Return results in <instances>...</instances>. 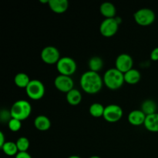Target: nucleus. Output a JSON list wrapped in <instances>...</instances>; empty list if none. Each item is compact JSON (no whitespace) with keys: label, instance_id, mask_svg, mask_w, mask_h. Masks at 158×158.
Segmentation results:
<instances>
[{"label":"nucleus","instance_id":"1","mask_svg":"<svg viewBox=\"0 0 158 158\" xmlns=\"http://www.w3.org/2000/svg\"><path fill=\"white\" fill-rule=\"evenodd\" d=\"M80 86L85 93L88 94H96L103 87V80L98 73L86 71L80 77Z\"/></svg>","mask_w":158,"mask_h":158},{"label":"nucleus","instance_id":"2","mask_svg":"<svg viewBox=\"0 0 158 158\" xmlns=\"http://www.w3.org/2000/svg\"><path fill=\"white\" fill-rule=\"evenodd\" d=\"M103 80L105 86L112 90L120 89L125 83L123 73L116 68H111L106 70L103 76Z\"/></svg>","mask_w":158,"mask_h":158},{"label":"nucleus","instance_id":"3","mask_svg":"<svg viewBox=\"0 0 158 158\" xmlns=\"http://www.w3.org/2000/svg\"><path fill=\"white\" fill-rule=\"evenodd\" d=\"M10 113L12 118L23 121L30 116L32 113V106L27 100H17L12 104L10 109Z\"/></svg>","mask_w":158,"mask_h":158},{"label":"nucleus","instance_id":"4","mask_svg":"<svg viewBox=\"0 0 158 158\" xmlns=\"http://www.w3.org/2000/svg\"><path fill=\"white\" fill-rule=\"evenodd\" d=\"M56 69L60 75L71 77L77 71V63L71 57L63 56L56 63Z\"/></svg>","mask_w":158,"mask_h":158},{"label":"nucleus","instance_id":"5","mask_svg":"<svg viewBox=\"0 0 158 158\" xmlns=\"http://www.w3.org/2000/svg\"><path fill=\"white\" fill-rule=\"evenodd\" d=\"M134 18L139 26H148L155 21L156 15L152 9L143 8L137 10L134 14Z\"/></svg>","mask_w":158,"mask_h":158},{"label":"nucleus","instance_id":"6","mask_svg":"<svg viewBox=\"0 0 158 158\" xmlns=\"http://www.w3.org/2000/svg\"><path fill=\"white\" fill-rule=\"evenodd\" d=\"M26 94L33 100H39L43 97L45 94V86L40 80H32L26 89Z\"/></svg>","mask_w":158,"mask_h":158},{"label":"nucleus","instance_id":"7","mask_svg":"<svg viewBox=\"0 0 158 158\" xmlns=\"http://www.w3.org/2000/svg\"><path fill=\"white\" fill-rule=\"evenodd\" d=\"M119 23L117 19H105L100 26V32L104 37H112L117 32L119 29Z\"/></svg>","mask_w":158,"mask_h":158},{"label":"nucleus","instance_id":"8","mask_svg":"<svg viewBox=\"0 0 158 158\" xmlns=\"http://www.w3.org/2000/svg\"><path fill=\"white\" fill-rule=\"evenodd\" d=\"M123 109L119 105L110 104L105 106L103 118L110 123H116L123 117Z\"/></svg>","mask_w":158,"mask_h":158},{"label":"nucleus","instance_id":"9","mask_svg":"<svg viewBox=\"0 0 158 158\" xmlns=\"http://www.w3.org/2000/svg\"><path fill=\"white\" fill-rule=\"evenodd\" d=\"M40 56L43 63L49 65L56 64L60 60V53L58 49L52 46L43 48L41 51Z\"/></svg>","mask_w":158,"mask_h":158},{"label":"nucleus","instance_id":"10","mask_svg":"<svg viewBox=\"0 0 158 158\" xmlns=\"http://www.w3.org/2000/svg\"><path fill=\"white\" fill-rule=\"evenodd\" d=\"M54 86L59 91L67 94L74 89V82L71 77L64 75H59L54 80Z\"/></svg>","mask_w":158,"mask_h":158},{"label":"nucleus","instance_id":"11","mask_svg":"<svg viewBox=\"0 0 158 158\" xmlns=\"http://www.w3.org/2000/svg\"><path fill=\"white\" fill-rule=\"evenodd\" d=\"M133 65L134 60L129 54L122 53L116 59L115 68L123 74L133 69Z\"/></svg>","mask_w":158,"mask_h":158},{"label":"nucleus","instance_id":"12","mask_svg":"<svg viewBox=\"0 0 158 158\" xmlns=\"http://www.w3.org/2000/svg\"><path fill=\"white\" fill-rule=\"evenodd\" d=\"M146 117L147 116L143 114L141 110H134L130 113L127 120L131 125L138 127L144 124Z\"/></svg>","mask_w":158,"mask_h":158},{"label":"nucleus","instance_id":"13","mask_svg":"<svg viewBox=\"0 0 158 158\" xmlns=\"http://www.w3.org/2000/svg\"><path fill=\"white\" fill-rule=\"evenodd\" d=\"M49 7L56 14L64 13L69 8V2L67 0H49Z\"/></svg>","mask_w":158,"mask_h":158},{"label":"nucleus","instance_id":"14","mask_svg":"<svg viewBox=\"0 0 158 158\" xmlns=\"http://www.w3.org/2000/svg\"><path fill=\"white\" fill-rule=\"evenodd\" d=\"M144 127L148 131L153 133L158 132V113L146 117Z\"/></svg>","mask_w":158,"mask_h":158},{"label":"nucleus","instance_id":"15","mask_svg":"<svg viewBox=\"0 0 158 158\" xmlns=\"http://www.w3.org/2000/svg\"><path fill=\"white\" fill-rule=\"evenodd\" d=\"M34 126L40 131H47L51 127V121L46 116L40 115L34 120Z\"/></svg>","mask_w":158,"mask_h":158},{"label":"nucleus","instance_id":"16","mask_svg":"<svg viewBox=\"0 0 158 158\" xmlns=\"http://www.w3.org/2000/svg\"><path fill=\"white\" fill-rule=\"evenodd\" d=\"M100 13L106 19L115 18L116 12H117V9L114 5L108 2L102 3L100 7Z\"/></svg>","mask_w":158,"mask_h":158},{"label":"nucleus","instance_id":"17","mask_svg":"<svg viewBox=\"0 0 158 158\" xmlns=\"http://www.w3.org/2000/svg\"><path fill=\"white\" fill-rule=\"evenodd\" d=\"M123 75H124L125 83L131 85L137 83L140 80V78H141L140 73L137 69H134V68L128 71V72L125 73Z\"/></svg>","mask_w":158,"mask_h":158},{"label":"nucleus","instance_id":"18","mask_svg":"<svg viewBox=\"0 0 158 158\" xmlns=\"http://www.w3.org/2000/svg\"><path fill=\"white\" fill-rule=\"evenodd\" d=\"M141 110L146 116L151 115L157 113L158 105L152 100H146L142 103Z\"/></svg>","mask_w":158,"mask_h":158},{"label":"nucleus","instance_id":"19","mask_svg":"<svg viewBox=\"0 0 158 158\" xmlns=\"http://www.w3.org/2000/svg\"><path fill=\"white\" fill-rule=\"evenodd\" d=\"M66 100L72 106H77L82 100V94L78 89H73L66 94Z\"/></svg>","mask_w":158,"mask_h":158},{"label":"nucleus","instance_id":"20","mask_svg":"<svg viewBox=\"0 0 158 158\" xmlns=\"http://www.w3.org/2000/svg\"><path fill=\"white\" fill-rule=\"evenodd\" d=\"M31 80H32L29 79V76L25 73H19L15 75V78H14L15 84L19 88H23V89H26Z\"/></svg>","mask_w":158,"mask_h":158},{"label":"nucleus","instance_id":"21","mask_svg":"<svg viewBox=\"0 0 158 158\" xmlns=\"http://www.w3.org/2000/svg\"><path fill=\"white\" fill-rule=\"evenodd\" d=\"M5 154L7 156H16V154L19 153L18 148H17L16 143L12 141H6V143L1 148Z\"/></svg>","mask_w":158,"mask_h":158},{"label":"nucleus","instance_id":"22","mask_svg":"<svg viewBox=\"0 0 158 158\" xmlns=\"http://www.w3.org/2000/svg\"><path fill=\"white\" fill-rule=\"evenodd\" d=\"M105 107L99 103H94L90 105L89 108V112L92 117L98 118V117H103Z\"/></svg>","mask_w":158,"mask_h":158},{"label":"nucleus","instance_id":"23","mask_svg":"<svg viewBox=\"0 0 158 158\" xmlns=\"http://www.w3.org/2000/svg\"><path fill=\"white\" fill-rule=\"evenodd\" d=\"M89 70L93 72L98 73V71L101 70L103 66V61L100 57L94 56L89 60L88 63Z\"/></svg>","mask_w":158,"mask_h":158},{"label":"nucleus","instance_id":"24","mask_svg":"<svg viewBox=\"0 0 158 158\" xmlns=\"http://www.w3.org/2000/svg\"><path fill=\"white\" fill-rule=\"evenodd\" d=\"M17 145V148H18L19 152H27L28 149L29 148V140H28V138L25 137H21L16 140L15 142Z\"/></svg>","mask_w":158,"mask_h":158},{"label":"nucleus","instance_id":"25","mask_svg":"<svg viewBox=\"0 0 158 158\" xmlns=\"http://www.w3.org/2000/svg\"><path fill=\"white\" fill-rule=\"evenodd\" d=\"M22 121L17 120V119L12 118L9 122L8 123V127H9V129L12 132H17V131H19L22 127Z\"/></svg>","mask_w":158,"mask_h":158},{"label":"nucleus","instance_id":"26","mask_svg":"<svg viewBox=\"0 0 158 158\" xmlns=\"http://www.w3.org/2000/svg\"><path fill=\"white\" fill-rule=\"evenodd\" d=\"M12 115H11L10 110H2L1 111V114H0V120L2 122H6L8 121V123L9 122V120L12 119Z\"/></svg>","mask_w":158,"mask_h":158},{"label":"nucleus","instance_id":"27","mask_svg":"<svg viewBox=\"0 0 158 158\" xmlns=\"http://www.w3.org/2000/svg\"><path fill=\"white\" fill-rule=\"evenodd\" d=\"M151 60L153 61H158V47L154 48L151 52Z\"/></svg>","mask_w":158,"mask_h":158},{"label":"nucleus","instance_id":"28","mask_svg":"<svg viewBox=\"0 0 158 158\" xmlns=\"http://www.w3.org/2000/svg\"><path fill=\"white\" fill-rule=\"evenodd\" d=\"M15 158H32L28 152H19Z\"/></svg>","mask_w":158,"mask_h":158},{"label":"nucleus","instance_id":"29","mask_svg":"<svg viewBox=\"0 0 158 158\" xmlns=\"http://www.w3.org/2000/svg\"><path fill=\"white\" fill-rule=\"evenodd\" d=\"M6 140H5L4 134L2 132H0V148L3 146L6 143Z\"/></svg>","mask_w":158,"mask_h":158},{"label":"nucleus","instance_id":"30","mask_svg":"<svg viewBox=\"0 0 158 158\" xmlns=\"http://www.w3.org/2000/svg\"><path fill=\"white\" fill-rule=\"evenodd\" d=\"M68 158H81V157H79V156H77V155H72V156H70V157H69Z\"/></svg>","mask_w":158,"mask_h":158},{"label":"nucleus","instance_id":"31","mask_svg":"<svg viewBox=\"0 0 158 158\" xmlns=\"http://www.w3.org/2000/svg\"><path fill=\"white\" fill-rule=\"evenodd\" d=\"M89 158H101V157H99V156H92V157H90Z\"/></svg>","mask_w":158,"mask_h":158}]
</instances>
